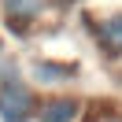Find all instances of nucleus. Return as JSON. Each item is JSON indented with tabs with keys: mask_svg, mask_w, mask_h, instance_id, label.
Instances as JSON below:
<instances>
[{
	"mask_svg": "<svg viewBox=\"0 0 122 122\" xmlns=\"http://www.w3.org/2000/svg\"><path fill=\"white\" fill-rule=\"evenodd\" d=\"M33 115V96L22 81L8 78V81H0V118L4 122H26Z\"/></svg>",
	"mask_w": 122,
	"mask_h": 122,
	"instance_id": "obj_1",
	"label": "nucleus"
},
{
	"mask_svg": "<svg viewBox=\"0 0 122 122\" xmlns=\"http://www.w3.org/2000/svg\"><path fill=\"white\" fill-rule=\"evenodd\" d=\"M78 111H81V104L70 96L63 100H52V104H45V111H41V122H74Z\"/></svg>",
	"mask_w": 122,
	"mask_h": 122,
	"instance_id": "obj_2",
	"label": "nucleus"
},
{
	"mask_svg": "<svg viewBox=\"0 0 122 122\" xmlns=\"http://www.w3.org/2000/svg\"><path fill=\"white\" fill-rule=\"evenodd\" d=\"M100 45L107 52H122V15H111L107 22H100Z\"/></svg>",
	"mask_w": 122,
	"mask_h": 122,
	"instance_id": "obj_3",
	"label": "nucleus"
},
{
	"mask_svg": "<svg viewBox=\"0 0 122 122\" xmlns=\"http://www.w3.org/2000/svg\"><path fill=\"white\" fill-rule=\"evenodd\" d=\"M4 8H8V15L15 19V22H19V19L30 22V19L41 11V0H4Z\"/></svg>",
	"mask_w": 122,
	"mask_h": 122,
	"instance_id": "obj_4",
	"label": "nucleus"
},
{
	"mask_svg": "<svg viewBox=\"0 0 122 122\" xmlns=\"http://www.w3.org/2000/svg\"><path fill=\"white\" fill-rule=\"evenodd\" d=\"M37 78H63L67 70H59V67H48V63H37V70H33Z\"/></svg>",
	"mask_w": 122,
	"mask_h": 122,
	"instance_id": "obj_5",
	"label": "nucleus"
}]
</instances>
